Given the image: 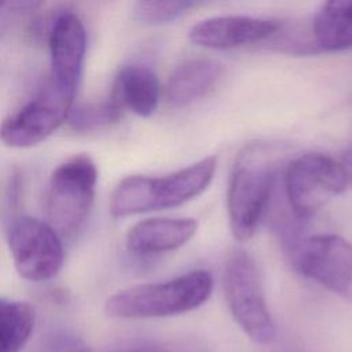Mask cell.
<instances>
[{
    "mask_svg": "<svg viewBox=\"0 0 352 352\" xmlns=\"http://www.w3.org/2000/svg\"><path fill=\"white\" fill-rule=\"evenodd\" d=\"M34 327V311L25 301L0 298V352H19Z\"/></svg>",
    "mask_w": 352,
    "mask_h": 352,
    "instance_id": "16",
    "label": "cell"
},
{
    "mask_svg": "<svg viewBox=\"0 0 352 352\" xmlns=\"http://www.w3.org/2000/svg\"><path fill=\"white\" fill-rule=\"evenodd\" d=\"M73 100V96L62 94L45 82L34 99L3 118L0 142L15 148L32 147L44 142L69 118Z\"/></svg>",
    "mask_w": 352,
    "mask_h": 352,
    "instance_id": "9",
    "label": "cell"
},
{
    "mask_svg": "<svg viewBox=\"0 0 352 352\" xmlns=\"http://www.w3.org/2000/svg\"><path fill=\"white\" fill-rule=\"evenodd\" d=\"M87 36L80 16L72 11L56 16L50 32V76L47 84L69 96L76 95L82 73Z\"/></svg>",
    "mask_w": 352,
    "mask_h": 352,
    "instance_id": "10",
    "label": "cell"
},
{
    "mask_svg": "<svg viewBox=\"0 0 352 352\" xmlns=\"http://www.w3.org/2000/svg\"><path fill=\"white\" fill-rule=\"evenodd\" d=\"M286 252L301 275L352 302V245L346 239L334 234L301 236Z\"/></svg>",
    "mask_w": 352,
    "mask_h": 352,
    "instance_id": "7",
    "label": "cell"
},
{
    "mask_svg": "<svg viewBox=\"0 0 352 352\" xmlns=\"http://www.w3.org/2000/svg\"><path fill=\"white\" fill-rule=\"evenodd\" d=\"M348 179L340 161L323 153H304L296 157L283 176L285 197L292 213L307 220L333 197L345 191Z\"/></svg>",
    "mask_w": 352,
    "mask_h": 352,
    "instance_id": "6",
    "label": "cell"
},
{
    "mask_svg": "<svg viewBox=\"0 0 352 352\" xmlns=\"http://www.w3.org/2000/svg\"><path fill=\"white\" fill-rule=\"evenodd\" d=\"M344 170H345V175H346V179H348V184L351 183L352 184V147L346 148L342 154H341V160H340Z\"/></svg>",
    "mask_w": 352,
    "mask_h": 352,
    "instance_id": "19",
    "label": "cell"
},
{
    "mask_svg": "<svg viewBox=\"0 0 352 352\" xmlns=\"http://www.w3.org/2000/svg\"><path fill=\"white\" fill-rule=\"evenodd\" d=\"M129 352H165V351L157 346H138Z\"/></svg>",
    "mask_w": 352,
    "mask_h": 352,
    "instance_id": "20",
    "label": "cell"
},
{
    "mask_svg": "<svg viewBox=\"0 0 352 352\" xmlns=\"http://www.w3.org/2000/svg\"><path fill=\"white\" fill-rule=\"evenodd\" d=\"M192 1H138L133 6V18L147 25H164L177 19L188 8L194 7Z\"/></svg>",
    "mask_w": 352,
    "mask_h": 352,
    "instance_id": "18",
    "label": "cell"
},
{
    "mask_svg": "<svg viewBox=\"0 0 352 352\" xmlns=\"http://www.w3.org/2000/svg\"><path fill=\"white\" fill-rule=\"evenodd\" d=\"M223 287L228 309L243 333L257 344H271L276 337V327L256 261L248 252L234 249L227 256Z\"/></svg>",
    "mask_w": 352,
    "mask_h": 352,
    "instance_id": "5",
    "label": "cell"
},
{
    "mask_svg": "<svg viewBox=\"0 0 352 352\" xmlns=\"http://www.w3.org/2000/svg\"><path fill=\"white\" fill-rule=\"evenodd\" d=\"M110 99L121 110L126 109L139 117H150L160 102L158 78L147 66H124L114 80Z\"/></svg>",
    "mask_w": 352,
    "mask_h": 352,
    "instance_id": "14",
    "label": "cell"
},
{
    "mask_svg": "<svg viewBox=\"0 0 352 352\" xmlns=\"http://www.w3.org/2000/svg\"><path fill=\"white\" fill-rule=\"evenodd\" d=\"M223 65L214 59L197 56L179 63L166 82V98L176 107H186L204 98L219 84Z\"/></svg>",
    "mask_w": 352,
    "mask_h": 352,
    "instance_id": "13",
    "label": "cell"
},
{
    "mask_svg": "<svg viewBox=\"0 0 352 352\" xmlns=\"http://www.w3.org/2000/svg\"><path fill=\"white\" fill-rule=\"evenodd\" d=\"M197 230L198 223L191 217L146 219L128 230L125 243L129 252L139 256L160 254L184 246Z\"/></svg>",
    "mask_w": 352,
    "mask_h": 352,
    "instance_id": "12",
    "label": "cell"
},
{
    "mask_svg": "<svg viewBox=\"0 0 352 352\" xmlns=\"http://www.w3.org/2000/svg\"><path fill=\"white\" fill-rule=\"evenodd\" d=\"M98 168L85 154L73 155L58 165L48 180L45 209L48 224L70 238L85 224L96 191Z\"/></svg>",
    "mask_w": 352,
    "mask_h": 352,
    "instance_id": "4",
    "label": "cell"
},
{
    "mask_svg": "<svg viewBox=\"0 0 352 352\" xmlns=\"http://www.w3.org/2000/svg\"><path fill=\"white\" fill-rule=\"evenodd\" d=\"M216 172V158L206 157L161 177L128 176L110 195V213L125 217L180 206L202 194Z\"/></svg>",
    "mask_w": 352,
    "mask_h": 352,
    "instance_id": "1",
    "label": "cell"
},
{
    "mask_svg": "<svg viewBox=\"0 0 352 352\" xmlns=\"http://www.w3.org/2000/svg\"><path fill=\"white\" fill-rule=\"evenodd\" d=\"M318 52L352 50V1L323 3L309 22Z\"/></svg>",
    "mask_w": 352,
    "mask_h": 352,
    "instance_id": "15",
    "label": "cell"
},
{
    "mask_svg": "<svg viewBox=\"0 0 352 352\" xmlns=\"http://www.w3.org/2000/svg\"><path fill=\"white\" fill-rule=\"evenodd\" d=\"M279 25L274 19L245 15L212 16L195 23L188 32V38L209 50H234L271 40Z\"/></svg>",
    "mask_w": 352,
    "mask_h": 352,
    "instance_id": "11",
    "label": "cell"
},
{
    "mask_svg": "<svg viewBox=\"0 0 352 352\" xmlns=\"http://www.w3.org/2000/svg\"><path fill=\"white\" fill-rule=\"evenodd\" d=\"M275 165L263 146H252L235 162L227 191L230 228L239 242L249 241L265 214L275 190Z\"/></svg>",
    "mask_w": 352,
    "mask_h": 352,
    "instance_id": "3",
    "label": "cell"
},
{
    "mask_svg": "<svg viewBox=\"0 0 352 352\" xmlns=\"http://www.w3.org/2000/svg\"><path fill=\"white\" fill-rule=\"evenodd\" d=\"M212 290V275L198 270L165 282L118 290L107 298L104 308L110 316L121 319L166 318L197 309L208 301Z\"/></svg>",
    "mask_w": 352,
    "mask_h": 352,
    "instance_id": "2",
    "label": "cell"
},
{
    "mask_svg": "<svg viewBox=\"0 0 352 352\" xmlns=\"http://www.w3.org/2000/svg\"><path fill=\"white\" fill-rule=\"evenodd\" d=\"M122 110L109 98L100 103H89L70 111L69 122L76 131H91L117 122Z\"/></svg>",
    "mask_w": 352,
    "mask_h": 352,
    "instance_id": "17",
    "label": "cell"
},
{
    "mask_svg": "<svg viewBox=\"0 0 352 352\" xmlns=\"http://www.w3.org/2000/svg\"><path fill=\"white\" fill-rule=\"evenodd\" d=\"M7 242L15 270L26 280L45 282L62 268V238L47 221L30 216L16 219L8 230Z\"/></svg>",
    "mask_w": 352,
    "mask_h": 352,
    "instance_id": "8",
    "label": "cell"
}]
</instances>
